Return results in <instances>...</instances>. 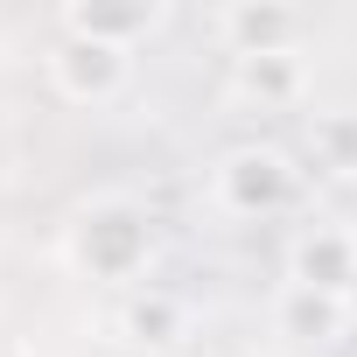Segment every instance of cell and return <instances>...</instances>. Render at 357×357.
I'll list each match as a JSON object with an SVG mask.
<instances>
[{
  "label": "cell",
  "instance_id": "cell-1",
  "mask_svg": "<svg viewBox=\"0 0 357 357\" xmlns=\"http://www.w3.org/2000/svg\"><path fill=\"white\" fill-rule=\"evenodd\" d=\"M63 259H70V273H84L98 287H133L154 266V218L133 197H91L63 225Z\"/></svg>",
  "mask_w": 357,
  "mask_h": 357
},
{
  "label": "cell",
  "instance_id": "cell-2",
  "mask_svg": "<svg viewBox=\"0 0 357 357\" xmlns=\"http://www.w3.org/2000/svg\"><path fill=\"white\" fill-rule=\"evenodd\" d=\"M211 204H218L225 218H273V211H287V204H294V161H287L280 147H266V140L218 154V168H211Z\"/></svg>",
  "mask_w": 357,
  "mask_h": 357
},
{
  "label": "cell",
  "instance_id": "cell-3",
  "mask_svg": "<svg viewBox=\"0 0 357 357\" xmlns=\"http://www.w3.org/2000/svg\"><path fill=\"white\" fill-rule=\"evenodd\" d=\"M126 84H133V56H126V50H98V43L56 36V50H50V91H56L63 105L98 112V105H112Z\"/></svg>",
  "mask_w": 357,
  "mask_h": 357
},
{
  "label": "cell",
  "instance_id": "cell-4",
  "mask_svg": "<svg viewBox=\"0 0 357 357\" xmlns=\"http://www.w3.org/2000/svg\"><path fill=\"white\" fill-rule=\"evenodd\" d=\"M218 43L231 50V63H245V56H294L301 15L280 8V0H231L218 15Z\"/></svg>",
  "mask_w": 357,
  "mask_h": 357
},
{
  "label": "cell",
  "instance_id": "cell-5",
  "mask_svg": "<svg viewBox=\"0 0 357 357\" xmlns=\"http://www.w3.org/2000/svg\"><path fill=\"white\" fill-rule=\"evenodd\" d=\"M357 280V231L343 225H308L287 245V287H315V294H350Z\"/></svg>",
  "mask_w": 357,
  "mask_h": 357
},
{
  "label": "cell",
  "instance_id": "cell-6",
  "mask_svg": "<svg viewBox=\"0 0 357 357\" xmlns=\"http://www.w3.org/2000/svg\"><path fill=\"white\" fill-rule=\"evenodd\" d=\"M56 29L77 36V43H98V50H126L133 56V43H147L161 29V8H147V0H70V8L56 15Z\"/></svg>",
  "mask_w": 357,
  "mask_h": 357
},
{
  "label": "cell",
  "instance_id": "cell-7",
  "mask_svg": "<svg viewBox=\"0 0 357 357\" xmlns=\"http://www.w3.org/2000/svg\"><path fill=\"white\" fill-rule=\"evenodd\" d=\"M231 98L259 105V112H287L308 98V63L301 56H245V63H231Z\"/></svg>",
  "mask_w": 357,
  "mask_h": 357
},
{
  "label": "cell",
  "instance_id": "cell-8",
  "mask_svg": "<svg viewBox=\"0 0 357 357\" xmlns=\"http://www.w3.org/2000/svg\"><path fill=\"white\" fill-rule=\"evenodd\" d=\"M273 315H280V336H294V343H336L350 329L343 294H315V287H287Z\"/></svg>",
  "mask_w": 357,
  "mask_h": 357
},
{
  "label": "cell",
  "instance_id": "cell-9",
  "mask_svg": "<svg viewBox=\"0 0 357 357\" xmlns=\"http://www.w3.org/2000/svg\"><path fill=\"white\" fill-rule=\"evenodd\" d=\"M119 336L140 343V350L175 343V336H183V308H175V294H161V287H133L126 308H119Z\"/></svg>",
  "mask_w": 357,
  "mask_h": 357
},
{
  "label": "cell",
  "instance_id": "cell-10",
  "mask_svg": "<svg viewBox=\"0 0 357 357\" xmlns=\"http://www.w3.org/2000/svg\"><path fill=\"white\" fill-rule=\"evenodd\" d=\"M322 154H329V168H357V119H329L322 133Z\"/></svg>",
  "mask_w": 357,
  "mask_h": 357
},
{
  "label": "cell",
  "instance_id": "cell-11",
  "mask_svg": "<svg viewBox=\"0 0 357 357\" xmlns=\"http://www.w3.org/2000/svg\"><path fill=\"white\" fill-rule=\"evenodd\" d=\"M0 357H36L29 343H15V336H0Z\"/></svg>",
  "mask_w": 357,
  "mask_h": 357
},
{
  "label": "cell",
  "instance_id": "cell-12",
  "mask_svg": "<svg viewBox=\"0 0 357 357\" xmlns=\"http://www.w3.org/2000/svg\"><path fill=\"white\" fill-rule=\"evenodd\" d=\"M343 308H350V329H357V280H350V294H343Z\"/></svg>",
  "mask_w": 357,
  "mask_h": 357
},
{
  "label": "cell",
  "instance_id": "cell-13",
  "mask_svg": "<svg viewBox=\"0 0 357 357\" xmlns=\"http://www.w3.org/2000/svg\"><path fill=\"white\" fill-rule=\"evenodd\" d=\"M252 357H273V350H252Z\"/></svg>",
  "mask_w": 357,
  "mask_h": 357
}]
</instances>
